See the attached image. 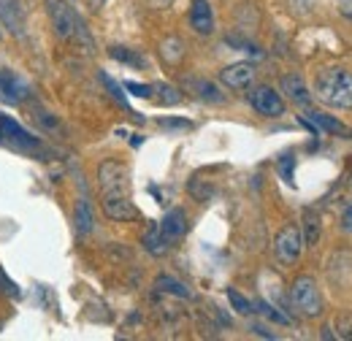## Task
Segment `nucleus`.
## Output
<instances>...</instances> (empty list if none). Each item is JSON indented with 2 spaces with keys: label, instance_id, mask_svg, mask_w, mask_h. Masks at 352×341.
Returning a JSON list of instances; mask_svg holds the SVG:
<instances>
[{
  "label": "nucleus",
  "instance_id": "obj_21",
  "mask_svg": "<svg viewBox=\"0 0 352 341\" xmlns=\"http://www.w3.org/2000/svg\"><path fill=\"white\" fill-rule=\"evenodd\" d=\"M98 79L103 82V87L109 89V95H111V98H114V100H117V103H120L122 109H128V111H131V106H128V98H125V92H122V87L117 85V82H114V79H111V76H109L106 71H98ZM131 114H133V111H131Z\"/></svg>",
  "mask_w": 352,
  "mask_h": 341
},
{
  "label": "nucleus",
  "instance_id": "obj_20",
  "mask_svg": "<svg viewBox=\"0 0 352 341\" xmlns=\"http://www.w3.org/2000/svg\"><path fill=\"white\" fill-rule=\"evenodd\" d=\"M109 54H111L114 60H120V63H128V65H133V68H144V65H146V60H144L138 52L125 49V46H111Z\"/></svg>",
  "mask_w": 352,
  "mask_h": 341
},
{
  "label": "nucleus",
  "instance_id": "obj_15",
  "mask_svg": "<svg viewBox=\"0 0 352 341\" xmlns=\"http://www.w3.org/2000/svg\"><path fill=\"white\" fill-rule=\"evenodd\" d=\"M92 222H95L92 206H89L87 195H82V198L76 201V209H74V228H76L79 236H89V233H92Z\"/></svg>",
  "mask_w": 352,
  "mask_h": 341
},
{
  "label": "nucleus",
  "instance_id": "obj_32",
  "mask_svg": "<svg viewBox=\"0 0 352 341\" xmlns=\"http://www.w3.org/2000/svg\"><path fill=\"white\" fill-rule=\"evenodd\" d=\"M252 331H255V333H258V336H263V339H276V336H274V333H271V331H265V325H258V322H255V325H252Z\"/></svg>",
  "mask_w": 352,
  "mask_h": 341
},
{
  "label": "nucleus",
  "instance_id": "obj_27",
  "mask_svg": "<svg viewBox=\"0 0 352 341\" xmlns=\"http://www.w3.org/2000/svg\"><path fill=\"white\" fill-rule=\"evenodd\" d=\"M336 336L339 339H347V341H352V314H339L336 317Z\"/></svg>",
  "mask_w": 352,
  "mask_h": 341
},
{
  "label": "nucleus",
  "instance_id": "obj_35",
  "mask_svg": "<svg viewBox=\"0 0 352 341\" xmlns=\"http://www.w3.org/2000/svg\"><path fill=\"white\" fill-rule=\"evenodd\" d=\"M87 6L92 8V11H100V8L106 6V0H87Z\"/></svg>",
  "mask_w": 352,
  "mask_h": 341
},
{
  "label": "nucleus",
  "instance_id": "obj_24",
  "mask_svg": "<svg viewBox=\"0 0 352 341\" xmlns=\"http://www.w3.org/2000/svg\"><path fill=\"white\" fill-rule=\"evenodd\" d=\"M228 300H230V306H233L239 314H252V311H255V303H250V300L244 298L239 290H233V287H228Z\"/></svg>",
  "mask_w": 352,
  "mask_h": 341
},
{
  "label": "nucleus",
  "instance_id": "obj_14",
  "mask_svg": "<svg viewBox=\"0 0 352 341\" xmlns=\"http://www.w3.org/2000/svg\"><path fill=\"white\" fill-rule=\"evenodd\" d=\"M184 89H190L195 98H201V100H206V103H222L225 100V95H222L217 85L214 82H206V79H184Z\"/></svg>",
  "mask_w": 352,
  "mask_h": 341
},
{
  "label": "nucleus",
  "instance_id": "obj_10",
  "mask_svg": "<svg viewBox=\"0 0 352 341\" xmlns=\"http://www.w3.org/2000/svg\"><path fill=\"white\" fill-rule=\"evenodd\" d=\"M100 201H103V214L114 222H131L138 217V209L133 206L131 195H109Z\"/></svg>",
  "mask_w": 352,
  "mask_h": 341
},
{
  "label": "nucleus",
  "instance_id": "obj_18",
  "mask_svg": "<svg viewBox=\"0 0 352 341\" xmlns=\"http://www.w3.org/2000/svg\"><path fill=\"white\" fill-rule=\"evenodd\" d=\"M155 287L157 290H163V293H168V296H176V298H190V290L174 279V276H168V274H163V276H157V282H155Z\"/></svg>",
  "mask_w": 352,
  "mask_h": 341
},
{
  "label": "nucleus",
  "instance_id": "obj_8",
  "mask_svg": "<svg viewBox=\"0 0 352 341\" xmlns=\"http://www.w3.org/2000/svg\"><path fill=\"white\" fill-rule=\"evenodd\" d=\"M0 25L6 30H11L14 36H25L28 30V16H25V8L19 0H0Z\"/></svg>",
  "mask_w": 352,
  "mask_h": 341
},
{
  "label": "nucleus",
  "instance_id": "obj_5",
  "mask_svg": "<svg viewBox=\"0 0 352 341\" xmlns=\"http://www.w3.org/2000/svg\"><path fill=\"white\" fill-rule=\"evenodd\" d=\"M304 252V236L296 225H285L274 239V257L282 265H296Z\"/></svg>",
  "mask_w": 352,
  "mask_h": 341
},
{
  "label": "nucleus",
  "instance_id": "obj_19",
  "mask_svg": "<svg viewBox=\"0 0 352 341\" xmlns=\"http://www.w3.org/2000/svg\"><path fill=\"white\" fill-rule=\"evenodd\" d=\"M304 230H301V236H304V244L309 247H314L317 241H320V217L314 212H307L304 214V225H301Z\"/></svg>",
  "mask_w": 352,
  "mask_h": 341
},
{
  "label": "nucleus",
  "instance_id": "obj_26",
  "mask_svg": "<svg viewBox=\"0 0 352 341\" xmlns=\"http://www.w3.org/2000/svg\"><path fill=\"white\" fill-rule=\"evenodd\" d=\"M157 92H160V103H166V106H176V103H182V95H179V89L171 85H157Z\"/></svg>",
  "mask_w": 352,
  "mask_h": 341
},
{
  "label": "nucleus",
  "instance_id": "obj_4",
  "mask_svg": "<svg viewBox=\"0 0 352 341\" xmlns=\"http://www.w3.org/2000/svg\"><path fill=\"white\" fill-rule=\"evenodd\" d=\"M98 184H100V198L131 195V170L120 160H103L98 166Z\"/></svg>",
  "mask_w": 352,
  "mask_h": 341
},
{
  "label": "nucleus",
  "instance_id": "obj_16",
  "mask_svg": "<svg viewBox=\"0 0 352 341\" xmlns=\"http://www.w3.org/2000/svg\"><path fill=\"white\" fill-rule=\"evenodd\" d=\"M141 244H144V250H146L149 255H155V257H163L166 252H168V247H171V244L163 239V233H160V225H157V222L146 228V233H144V241H141Z\"/></svg>",
  "mask_w": 352,
  "mask_h": 341
},
{
  "label": "nucleus",
  "instance_id": "obj_29",
  "mask_svg": "<svg viewBox=\"0 0 352 341\" xmlns=\"http://www.w3.org/2000/svg\"><path fill=\"white\" fill-rule=\"evenodd\" d=\"M255 311H263L265 317H268V320H274V322H285V325L290 322V317H287V314L276 311V309H274V306H268L265 300H258V309H255Z\"/></svg>",
  "mask_w": 352,
  "mask_h": 341
},
{
  "label": "nucleus",
  "instance_id": "obj_11",
  "mask_svg": "<svg viewBox=\"0 0 352 341\" xmlns=\"http://www.w3.org/2000/svg\"><path fill=\"white\" fill-rule=\"evenodd\" d=\"M190 25L198 36H212L214 33V11L209 0H192L190 8Z\"/></svg>",
  "mask_w": 352,
  "mask_h": 341
},
{
  "label": "nucleus",
  "instance_id": "obj_7",
  "mask_svg": "<svg viewBox=\"0 0 352 341\" xmlns=\"http://www.w3.org/2000/svg\"><path fill=\"white\" fill-rule=\"evenodd\" d=\"M28 98H30V85L19 74H14L8 68H0V100H6L11 106H19Z\"/></svg>",
  "mask_w": 352,
  "mask_h": 341
},
{
  "label": "nucleus",
  "instance_id": "obj_17",
  "mask_svg": "<svg viewBox=\"0 0 352 341\" xmlns=\"http://www.w3.org/2000/svg\"><path fill=\"white\" fill-rule=\"evenodd\" d=\"M184 52H187L184 41L176 38V36H171V38H166V41L160 43V57H163L166 65H179L184 60Z\"/></svg>",
  "mask_w": 352,
  "mask_h": 341
},
{
  "label": "nucleus",
  "instance_id": "obj_1",
  "mask_svg": "<svg viewBox=\"0 0 352 341\" xmlns=\"http://www.w3.org/2000/svg\"><path fill=\"white\" fill-rule=\"evenodd\" d=\"M314 92L320 103L331 109H352V71L350 68H322L314 79Z\"/></svg>",
  "mask_w": 352,
  "mask_h": 341
},
{
  "label": "nucleus",
  "instance_id": "obj_28",
  "mask_svg": "<svg viewBox=\"0 0 352 341\" xmlns=\"http://www.w3.org/2000/svg\"><path fill=\"white\" fill-rule=\"evenodd\" d=\"M0 296H8V298H19L22 296L19 287H16V282H11L3 268H0Z\"/></svg>",
  "mask_w": 352,
  "mask_h": 341
},
{
  "label": "nucleus",
  "instance_id": "obj_33",
  "mask_svg": "<svg viewBox=\"0 0 352 341\" xmlns=\"http://www.w3.org/2000/svg\"><path fill=\"white\" fill-rule=\"evenodd\" d=\"M342 228L352 233V209H347V212H344V217H342Z\"/></svg>",
  "mask_w": 352,
  "mask_h": 341
},
{
  "label": "nucleus",
  "instance_id": "obj_25",
  "mask_svg": "<svg viewBox=\"0 0 352 341\" xmlns=\"http://www.w3.org/2000/svg\"><path fill=\"white\" fill-rule=\"evenodd\" d=\"M276 168H279L282 179H285L290 187H296V176H293V168H296V157H293V155H282V157L276 160Z\"/></svg>",
  "mask_w": 352,
  "mask_h": 341
},
{
  "label": "nucleus",
  "instance_id": "obj_31",
  "mask_svg": "<svg viewBox=\"0 0 352 341\" xmlns=\"http://www.w3.org/2000/svg\"><path fill=\"white\" fill-rule=\"evenodd\" d=\"M160 128H171V130H190L192 125L187 122V120H160Z\"/></svg>",
  "mask_w": 352,
  "mask_h": 341
},
{
  "label": "nucleus",
  "instance_id": "obj_3",
  "mask_svg": "<svg viewBox=\"0 0 352 341\" xmlns=\"http://www.w3.org/2000/svg\"><path fill=\"white\" fill-rule=\"evenodd\" d=\"M290 300H293L296 311L309 320H314L325 311V300H322V293H320L314 276H298L290 287Z\"/></svg>",
  "mask_w": 352,
  "mask_h": 341
},
{
  "label": "nucleus",
  "instance_id": "obj_34",
  "mask_svg": "<svg viewBox=\"0 0 352 341\" xmlns=\"http://www.w3.org/2000/svg\"><path fill=\"white\" fill-rule=\"evenodd\" d=\"M342 14L352 19V0H342Z\"/></svg>",
  "mask_w": 352,
  "mask_h": 341
},
{
  "label": "nucleus",
  "instance_id": "obj_13",
  "mask_svg": "<svg viewBox=\"0 0 352 341\" xmlns=\"http://www.w3.org/2000/svg\"><path fill=\"white\" fill-rule=\"evenodd\" d=\"M282 92L293 100V103H298V106H309L311 103V95H309L307 85H304V79L298 76V74H287V76H282Z\"/></svg>",
  "mask_w": 352,
  "mask_h": 341
},
{
  "label": "nucleus",
  "instance_id": "obj_6",
  "mask_svg": "<svg viewBox=\"0 0 352 341\" xmlns=\"http://www.w3.org/2000/svg\"><path fill=\"white\" fill-rule=\"evenodd\" d=\"M250 106L261 114V117H282L285 114V100L274 87H255L250 92Z\"/></svg>",
  "mask_w": 352,
  "mask_h": 341
},
{
  "label": "nucleus",
  "instance_id": "obj_2",
  "mask_svg": "<svg viewBox=\"0 0 352 341\" xmlns=\"http://www.w3.org/2000/svg\"><path fill=\"white\" fill-rule=\"evenodd\" d=\"M46 14H49L52 30L60 41H74L76 46H85V52H92V38H89L82 16L65 0H46Z\"/></svg>",
  "mask_w": 352,
  "mask_h": 341
},
{
  "label": "nucleus",
  "instance_id": "obj_12",
  "mask_svg": "<svg viewBox=\"0 0 352 341\" xmlns=\"http://www.w3.org/2000/svg\"><path fill=\"white\" fill-rule=\"evenodd\" d=\"M160 233H163V239L168 244H176L187 233V214H184V209H171L166 214L163 222H160Z\"/></svg>",
  "mask_w": 352,
  "mask_h": 341
},
{
  "label": "nucleus",
  "instance_id": "obj_9",
  "mask_svg": "<svg viewBox=\"0 0 352 341\" xmlns=\"http://www.w3.org/2000/svg\"><path fill=\"white\" fill-rule=\"evenodd\" d=\"M220 82L228 89H247L255 82V65L252 63H233L220 71Z\"/></svg>",
  "mask_w": 352,
  "mask_h": 341
},
{
  "label": "nucleus",
  "instance_id": "obj_23",
  "mask_svg": "<svg viewBox=\"0 0 352 341\" xmlns=\"http://www.w3.org/2000/svg\"><path fill=\"white\" fill-rule=\"evenodd\" d=\"M36 122L41 125L44 130H49V133H63V125H60V120L54 117V114H49L46 109H41V106H36Z\"/></svg>",
  "mask_w": 352,
  "mask_h": 341
},
{
  "label": "nucleus",
  "instance_id": "obj_30",
  "mask_svg": "<svg viewBox=\"0 0 352 341\" xmlns=\"http://www.w3.org/2000/svg\"><path fill=\"white\" fill-rule=\"evenodd\" d=\"M125 89L135 95V98H152L155 95V87L149 85H138V82H125Z\"/></svg>",
  "mask_w": 352,
  "mask_h": 341
},
{
  "label": "nucleus",
  "instance_id": "obj_22",
  "mask_svg": "<svg viewBox=\"0 0 352 341\" xmlns=\"http://www.w3.org/2000/svg\"><path fill=\"white\" fill-rule=\"evenodd\" d=\"M309 120L317 125V128H322L325 133H336V135H344L347 128L342 125V122H336V120H331V117H325V114H320V111H309Z\"/></svg>",
  "mask_w": 352,
  "mask_h": 341
}]
</instances>
